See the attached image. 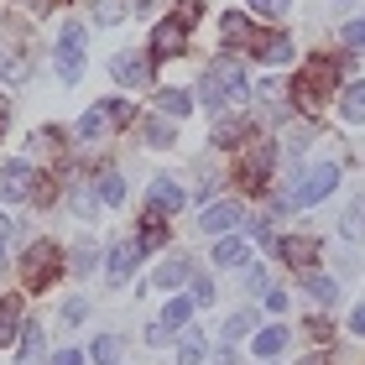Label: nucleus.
Instances as JSON below:
<instances>
[{"mask_svg":"<svg viewBox=\"0 0 365 365\" xmlns=\"http://www.w3.org/2000/svg\"><path fill=\"white\" fill-rule=\"evenodd\" d=\"M334 78H339V63H334V58H324V53H319V58H308L303 78L292 84V99H297L303 110H319V99H324V89L334 84Z\"/></svg>","mask_w":365,"mask_h":365,"instance_id":"1","label":"nucleus"},{"mask_svg":"<svg viewBox=\"0 0 365 365\" xmlns=\"http://www.w3.org/2000/svg\"><path fill=\"white\" fill-rule=\"evenodd\" d=\"M334 188H339V162H319V168H313V173H308V178L292 188V198H287V204H292V209H313L319 198H329Z\"/></svg>","mask_w":365,"mask_h":365,"instance_id":"2","label":"nucleus"},{"mask_svg":"<svg viewBox=\"0 0 365 365\" xmlns=\"http://www.w3.org/2000/svg\"><path fill=\"white\" fill-rule=\"evenodd\" d=\"M58 272H63V256H58V245H53V240H37V245L26 251V261H21V277H26V287H31V292H42Z\"/></svg>","mask_w":365,"mask_h":365,"instance_id":"3","label":"nucleus"},{"mask_svg":"<svg viewBox=\"0 0 365 365\" xmlns=\"http://www.w3.org/2000/svg\"><path fill=\"white\" fill-rule=\"evenodd\" d=\"M58 73H63V84H78L84 78V21H68L63 26V42H58Z\"/></svg>","mask_w":365,"mask_h":365,"instance_id":"4","label":"nucleus"},{"mask_svg":"<svg viewBox=\"0 0 365 365\" xmlns=\"http://www.w3.org/2000/svg\"><path fill=\"white\" fill-rule=\"evenodd\" d=\"M204 78H214V84H220L225 105H245V99H251V78H245V68H240L235 58H214Z\"/></svg>","mask_w":365,"mask_h":365,"instance_id":"5","label":"nucleus"},{"mask_svg":"<svg viewBox=\"0 0 365 365\" xmlns=\"http://www.w3.org/2000/svg\"><path fill=\"white\" fill-rule=\"evenodd\" d=\"M31 182H37V168H31V162H6V168H0V198H6V204H16V198H26L31 193Z\"/></svg>","mask_w":365,"mask_h":365,"instance_id":"6","label":"nucleus"},{"mask_svg":"<svg viewBox=\"0 0 365 365\" xmlns=\"http://www.w3.org/2000/svg\"><path fill=\"white\" fill-rule=\"evenodd\" d=\"M272 157H277V146H272V141H261L256 152L240 162V182H245V188H267V178H272Z\"/></svg>","mask_w":365,"mask_h":365,"instance_id":"7","label":"nucleus"},{"mask_svg":"<svg viewBox=\"0 0 365 365\" xmlns=\"http://www.w3.org/2000/svg\"><path fill=\"white\" fill-rule=\"evenodd\" d=\"M240 214H245V204H235V198H220V204H209L204 214H198V225H204L209 235H225V230L240 225Z\"/></svg>","mask_w":365,"mask_h":365,"instance_id":"8","label":"nucleus"},{"mask_svg":"<svg viewBox=\"0 0 365 365\" xmlns=\"http://www.w3.org/2000/svg\"><path fill=\"white\" fill-rule=\"evenodd\" d=\"M182 47H188V21H162L157 26V37H152V58H178Z\"/></svg>","mask_w":365,"mask_h":365,"instance_id":"9","label":"nucleus"},{"mask_svg":"<svg viewBox=\"0 0 365 365\" xmlns=\"http://www.w3.org/2000/svg\"><path fill=\"white\" fill-rule=\"evenodd\" d=\"M110 73H115V84H130V89L152 84V63H146V58H130V53H115V58H110Z\"/></svg>","mask_w":365,"mask_h":365,"instance_id":"10","label":"nucleus"},{"mask_svg":"<svg viewBox=\"0 0 365 365\" xmlns=\"http://www.w3.org/2000/svg\"><path fill=\"white\" fill-rule=\"evenodd\" d=\"M146 204H152V214H178L182 209V188L173 178H157L152 188H146Z\"/></svg>","mask_w":365,"mask_h":365,"instance_id":"11","label":"nucleus"},{"mask_svg":"<svg viewBox=\"0 0 365 365\" xmlns=\"http://www.w3.org/2000/svg\"><path fill=\"white\" fill-rule=\"evenodd\" d=\"M251 53H256L261 63H272V68H282V63L297 58V47H292L287 37H277V31H272V37H256V42H251Z\"/></svg>","mask_w":365,"mask_h":365,"instance_id":"12","label":"nucleus"},{"mask_svg":"<svg viewBox=\"0 0 365 365\" xmlns=\"http://www.w3.org/2000/svg\"><path fill=\"white\" fill-rule=\"evenodd\" d=\"M136 261H141V245L136 240H125V245H115V251H110V282H115V287H125V282H130Z\"/></svg>","mask_w":365,"mask_h":365,"instance_id":"13","label":"nucleus"},{"mask_svg":"<svg viewBox=\"0 0 365 365\" xmlns=\"http://www.w3.org/2000/svg\"><path fill=\"white\" fill-rule=\"evenodd\" d=\"M162 220H168V214H146V220H141V230H136L141 251H162V245H168V225H162Z\"/></svg>","mask_w":365,"mask_h":365,"instance_id":"14","label":"nucleus"},{"mask_svg":"<svg viewBox=\"0 0 365 365\" xmlns=\"http://www.w3.org/2000/svg\"><path fill=\"white\" fill-rule=\"evenodd\" d=\"M0 78H6V84H21L26 78V53L16 42H0Z\"/></svg>","mask_w":365,"mask_h":365,"instance_id":"15","label":"nucleus"},{"mask_svg":"<svg viewBox=\"0 0 365 365\" xmlns=\"http://www.w3.org/2000/svg\"><path fill=\"white\" fill-rule=\"evenodd\" d=\"M339 115L350 125H365V78L360 84H344V94H339Z\"/></svg>","mask_w":365,"mask_h":365,"instance_id":"16","label":"nucleus"},{"mask_svg":"<svg viewBox=\"0 0 365 365\" xmlns=\"http://www.w3.org/2000/svg\"><path fill=\"white\" fill-rule=\"evenodd\" d=\"M282 261H287V267H313V261H319V240H282Z\"/></svg>","mask_w":365,"mask_h":365,"instance_id":"17","label":"nucleus"},{"mask_svg":"<svg viewBox=\"0 0 365 365\" xmlns=\"http://www.w3.org/2000/svg\"><path fill=\"white\" fill-rule=\"evenodd\" d=\"M245 136H251V120H245V115H225V120L214 125V146H235Z\"/></svg>","mask_w":365,"mask_h":365,"instance_id":"18","label":"nucleus"},{"mask_svg":"<svg viewBox=\"0 0 365 365\" xmlns=\"http://www.w3.org/2000/svg\"><path fill=\"white\" fill-rule=\"evenodd\" d=\"M220 31H225V42H230V47H251V42H256V31H251V21H245L240 11H230L225 21H220Z\"/></svg>","mask_w":365,"mask_h":365,"instance_id":"19","label":"nucleus"},{"mask_svg":"<svg viewBox=\"0 0 365 365\" xmlns=\"http://www.w3.org/2000/svg\"><path fill=\"white\" fill-rule=\"evenodd\" d=\"M188 277H193V267H188V261H182V256H173L168 267H157V277H152V282H157L162 292H168V287L178 292V287H182V282H188Z\"/></svg>","mask_w":365,"mask_h":365,"instance_id":"20","label":"nucleus"},{"mask_svg":"<svg viewBox=\"0 0 365 365\" xmlns=\"http://www.w3.org/2000/svg\"><path fill=\"white\" fill-rule=\"evenodd\" d=\"M245 261V240L240 235H220L214 240V267H240Z\"/></svg>","mask_w":365,"mask_h":365,"instance_id":"21","label":"nucleus"},{"mask_svg":"<svg viewBox=\"0 0 365 365\" xmlns=\"http://www.w3.org/2000/svg\"><path fill=\"white\" fill-rule=\"evenodd\" d=\"M282 350H287V329H282V324H267V329L256 334V355L272 360V355H282Z\"/></svg>","mask_w":365,"mask_h":365,"instance_id":"22","label":"nucleus"},{"mask_svg":"<svg viewBox=\"0 0 365 365\" xmlns=\"http://www.w3.org/2000/svg\"><path fill=\"white\" fill-rule=\"evenodd\" d=\"M94 188H99V198H105L110 209H115V204H125V178L115 173V168H105V173H99V182H94Z\"/></svg>","mask_w":365,"mask_h":365,"instance_id":"23","label":"nucleus"},{"mask_svg":"<svg viewBox=\"0 0 365 365\" xmlns=\"http://www.w3.org/2000/svg\"><path fill=\"white\" fill-rule=\"evenodd\" d=\"M16 334H21V303L6 297V303H0V344H11Z\"/></svg>","mask_w":365,"mask_h":365,"instance_id":"24","label":"nucleus"},{"mask_svg":"<svg viewBox=\"0 0 365 365\" xmlns=\"http://www.w3.org/2000/svg\"><path fill=\"white\" fill-rule=\"evenodd\" d=\"M204 355H209L204 334H198V329H188V334H182V344H178V365H198Z\"/></svg>","mask_w":365,"mask_h":365,"instance_id":"25","label":"nucleus"},{"mask_svg":"<svg viewBox=\"0 0 365 365\" xmlns=\"http://www.w3.org/2000/svg\"><path fill=\"white\" fill-rule=\"evenodd\" d=\"M120 350H125V339H120V334H99V339L89 344V355H94L99 365H115V360H120Z\"/></svg>","mask_w":365,"mask_h":365,"instance_id":"26","label":"nucleus"},{"mask_svg":"<svg viewBox=\"0 0 365 365\" xmlns=\"http://www.w3.org/2000/svg\"><path fill=\"white\" fill-rule=\"evenodd\" d=\"M42 324H21V365H37V355H42Z\"/></svg>","mask_w":365,"mask_h":365,"instance_id":"27","label":"nucleus"},{"mask_svg":"<svg viewBox=\"0 0 365 365\" xmlns=\"http://www.w3.org/2000/svg\"><path fill=\"white\" fill-rule=\"evenodd\" d=\"M73 130H78V141H99V136L110 130V125H105V110L94 105L89 115H78V125H73Z\"/></svg>","mask_w":365,"mask_h":365,"instance_id":"28","label":"nucleus"},{"mask_svg":"<svg viewBox=\"0 0 365 365\" xmlns=\"http://www.w3.org/2000/svg\"><path fill=\"white\" fill-rule=\"evenodd\" d=\"M303 287L319 297V303H334V297H339V282H334V277H324V272H308V277H303Z\"/></svg>","mask_w":365,"mask_h":365,"instance_id":"29","label":"nucleus"},{"mask_svg":"<svg viewBox=\"0 0 365 365\" xmlns=\"http://www.w3.org/2000/svg\"><path fill=\"white\" fill-rule=\"evenodd\" d=\"M157 110H162V115H173V120H178V115H188V110H193V99L182 94V89H162V94H157Z\"/></svg>","mask_w":365,"mask_h":365,"instance_id":"30","label":"nucleus"},{"mask_svg":"<svg viewBox=\"0 0 365 365\" xmlns=\"http://www.w3.org/2000/svg\"><path fill=\"white\" fill-rule=\"evenodd\" d=\"M68 267H73V272H94V267H99V245H94V240H78L73 256H68Z\"/></svg>","mask_w":365,"mask_h":365,"instance_id":"31","label":"nucleus"},{"mask_svg":"<svg viewBox=\"0 0 365 365\" xmlns=\"http://www.w3.org/2000/svg\"><path fill=\"white\" fill-rule=\"evenodd\" d=\"M188 313H193V297H173V303L162 308V324H168V329H182V324H188Z\"/></svg>","mask_w":365,"mask_h":365,"instance_id":"32","label":"nucleus"},{"mask_svg":"<svg viewBox=\"0 0 365 365\" xmlns=\"http://www.w3.org/2000/svg\"><path fill=\"white\" fill-rule=\"evenodd\" d=\"M99 110H105V120H115V125H130V120H136V105H130V99H105Z\"/></svg>","mask_w":365,"mask_h":365,"instance_id":"33","label":"nucleus"},{"mask_svg":"<svg viewBox=\"0 0 365 365\" xmlns=\"http://www.w3.org/2000/svg\"><path fill=\"white\" fill-rule=\"evenodd\" d=\"M344 240H360L365 235V204H350V209H344Z\"/></svg>","mask_w":365,"mask_h":365,"instance_id":"34","label":"nucleus"},{"mask_svg":"<svg viewBox=\"0 0 365 365\" xmlns=\"http://www.w3.org/2000/svg\"><path fill=\"white\" fill-rule=\"evenodd\" d=\"M120 16H125V6H120V0H99V6H94V21H99V26H115Z\"/></svg>","mask_w":365,"mask_h":365,"instance_id":"35","label":"nucleus"},{"mask_svg":"<svg viewBox=\"0 0 365 365\" xmlns=\"http://www.w3.org/2000/svg\"><path fill=\"white\" fill-rule=\"evenodd\" d=\"M251 324H256V313H235V319L225 324V339H230V344L245 339V334H251Z\"/></svg>","mask_w":365,"mask_h":365,"instance_id":"36","label":"nucleus"},{"mask_svg":"<svg viewBox=\"0 0 365 365\" xmlns=\"http://www.w3.org/2000/svg\"><path fill=\"white\" fill-rule=\"evenodd\" d=\"M146 141H152V146H173V125L162 120V115H157V120H146Z\"/></svg>","mask_w":365,"mask_h":365,"instance_id":"37","label":"nucleus"},{"mask_svg":"<svg viewBox=\"0 0 365 365\" xmlns=\"http://www.w3.org/2000/svg\"><path fill=\"white\" fill-rule=\"evenodd\" d=\"M99 204H105V198H99V188H78V193H73V214H94Z\"/></svg>","mask_w":365,"mask_h":365,"instance_id":"38","label":"nucleus"},{"mask_svg":"<svg viewBox=\"0 0 365 365\" xmlns=\"http://www.w3.org/2000/svg\"><path fill=\"white\" fill-rule=\"evenodd\" d=\"M339 42H350V47H365V21H344V26H339Z\"/></svg>","mask_w":365,"mask_h":365,"instance_id":"39","label":"nucleus"},{"mask_svg":"<svg viewBox=\"0 0 365 365\" xmlns=\"http://www.w3.org/2000/svg\"><path fill=\"white\" fill-rule=\"evenodd\" d=\"M251 11H256V16H272V21H277V16H287V0H251Z\"/></svg>","mask_w":365,"mask_h":365,"instance_id":"40","label":"nucleus"},{"mask_svg":"<svg viewBox=\"0 0 365 365\" xmlns=\"http://www.w3.org/2000/svg\"><path fill=\"white\" fill-rule=\"evenodd\" d=\"M198 99H204L209 110H220V105H225V94H220V84H214V78H204V89H198Z\"/></svg>","mask_w":365,"mask_h":365,"instance_id":"41","label":"nucleus"},{"mask_svg":"<svg viewBox=\"0 0 365 365\" xmlns=\"http://www.w3.org/2000/svg\"><path fill=\"white\" fill-rule=\"evenodd\" d=\"M193 303H214V282H209V277L193 282Z\"/></svg>","mask_w":365,"mask_h":365,"instance_id":"42","label":"nucleus"},{"mask_svg":"<svg viewBox=\"0 0 365 365\" xmlns=\"http://www.w3.org/2000/svg\"><path fill=\"white\" fill-rule=\"evenodd\" d=\"M11 235H16V225L0 214V267H6V245H11Z\"/></svg>","mask_w":365,"mask_h":365,"instance_id":"43","label":"nucleus"},{"mask_svg":"<svg viewBox=\"0 0 365 365\" xmlns=\"http://www.w3.org/2000/svg\"><path fill=\"white\" fill-rule=\"evenodd\" d=\"M245 287H251V292L267 287V267H245Z\"/></svg>","mask_w":365,"mask_h":365,"instance_id":"44","label":"nucleus"},{"mask_svg":"<svg viewBox=\"0 0 365 365\" xmlns=\"http://www.w3.org/2000/svg\"><path fill=\"white\" fill-rule=\"evenodd\" d=\"M146 344H168V324H162V319L146 329Z\"/></svg>","mask_w":365,"mask_h":365,"instance_id":"45","label":"nucleus"},{"mask_svg":"<svg viewBox=\"0 0 365 365\" xmlns=\"http://www.w3.org/2000/svg\"><path fill=\"white\" fill-rule=\"evenodd\" d=\"M63 319H68V324H78V319H84V297H73V303L63 308Z\"/></svg>","mask_w":365,"mask_h":365,"instance_id":"46","label":"nucleus"},{"mask_svg":"<svg viewBox=\"0 0 365 365\" xmlns=\"http://www.w3.org/2000/svg\"><path fill=\"white\" fill-rule=\"evenodd\" d=\"M53 365H84V355H78V350H58Z\"/></svg>","mask_w":365,"mask_h":365,"instance_id":"47","label":"nucleus"},{"mask_svg":"<svg viewBox=\"0 0 365 365\" xmlns=\"http://www.w3.org/2000/svg\"><path fill=\"white\" fill-rule=\"evenodd\" d=\"M267 308L272 313H287V292H267Z\"/></svg>","mask_w":365,"mask_h":365,"instance_id":"48","label":"nucleus"},{"mask_svg":"<svg viewBox=\"0 0 365 365\" xmlns=\"http://www.w3.org/2000/svg\"><path fill=\"white\" fill-rule=\"evenodd\" d=\"M162 11V0H136V16H157Z\"/></svg>","mask_w":365,"mask_h":365,"instance_id":"49","label":"nucleus"},{"mask_svg":"<svg viewBox=\"0 0 365 365\" xmlns=\"http://www.w3.org/2000/svg\"><path fill=\"white\" fill-rule=\"evenodd\" d=\"M350 329H355V334H365V303H360V308L350 313Z\"/></svg>","mask_w":365,"mask_h":365,"instance_id":"50","label":"nucleus"},{"mask_svg":"<svg viewBox=\"0 0 365 365\" xmlns=\"http://www.w3.org/2000/svg\"><path fill=\"white\" fill-rule=\"evenodd\" d=\"M26 6H37V11H47V6H58V0H26Z\"/></svg>","mask_w":365,"mask_h":365,"instance_id":"51","label":"nucleus"},{"mask_svg":"<svg viewBox=\"0 0 365 365\" xmlns=\"http://www.w3.org/2000/svg\"><path fill=\"white\" fill-rule=\"evenodd\" d=\"M0 120H6V99H0Z\"/></svg>","mask_w":365,"mask_h":365,"instance_id":"52","label":"nucleus"}]
</instances>
